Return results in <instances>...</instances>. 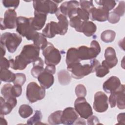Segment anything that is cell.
Returning a JSON list of instances; mask_svg holds the SVG:
<instances>
[{"mask_svg":"<svg viewBox=\"0 0 125 125\" xmlns=\"http://www.w3.org/2000/svg\"><path fill=\"white\" fill-rule=\"evenodd\" d=\"M66 63L67 65L80 62L78 53V49L74 47L70 48L67 51L66 56Z\"/></svg>","mask_w":125,"mask_h":125,"instance_id":"24","label":"cell"},{"mask_svg":"<svg viewBox=\"0 0 125 125\" xmlns=\"http://www.w3.org/2000/svg\"><path fill=\"white\" fill-rule=\"evenodd\" d=\"M77 49L78 56L81 61L95 59L101 52L100 45L96 40H93L91 42L90 47L83 45Z\"/></svg>","mask_w":125,"mask_h":125,"instance_id":"3","label":"cell"},{"mask_svg":"<svg viewBox=\"0 0 125 125\" xmlns=\"http://www.w3.org/2000/svg\"><path fill=\"white\" fill-rule=\"evenodd\" d=\"M118 124H125V113H121L117 116Z\"/></svg>","mask_w":125,"mask_h":125,"instance_id":"49","label":"cell"},{"mask_svg":"<svg viewBox=\"0 0 125 125\" xmlns=\"http://www.w3.org/2000/svg\"><path fill=\"white\" fill-rule=\"evenodd\" d=\"M42 34L46 38H52L56 34L61 35V30L58 22L51 21L47 23L44 28L42 30Z\"/></svg>","mask_w":125,"mask_h":125,"instance_id":"17","label":"cell"},{"mask_svg":"<svg viewBox=\"0 0 125 125\" xmlns=\"http://www.w3.org/2000/svg\"><path fill=\"white\" fill-rule=\"evenodd\" d=\"M116 36V33L112 30H106L101 34V39L105 43H109L114 41Z\"/></svg>","mask_w":125,"mask_h":125,"instance_id":"30","label":"cell"},{"mask_svg":"<svg viewBox=\"0 0 125 125\" xmlns=\"http://www.w3.org/2000/svg\"><path fill=\"white\" fill-rule=\"evenodd\" d=\"M89 17L92 21L103 22L108 19L109 11L103 7H93L89 12Z\"/></svg>","mask_w":125,"mask_h":125,"instance_id":"15","label":"cell"},{"mask_svg":"<svg viewBox=\"0 0 125 125\" xmlns=\"http://www.w3.org/2000/svg\"><path fill=\"white\" fill-rule=\"evenodd\" d=\"M42 119V114L40 110H36L34 115L27 121L28 125H39Z\"/></svg>","mask_w":125,"mask_h":125,"instance_id":"35","label":"cell"},{"mask_svg":"<svg viewBox=\"0 0 125 125\" xmlns=\"http://www.w3.org/2000/svg\"><path fill=\"white\" fill-rule=\"evenodd\" d=\"M83 21L76 15L70 19L69 24L72 27L75 28L76 31L81 32V27Z\"/></svg>","mask_w":125,"mask_h":125,"instance_id":"34","label":"cell"},{"mask_svg":"<svg viewBox=\"0 0 125 125\" xmlns=\"http://www.w3.org/2000/svg\"><path fill=\"white\" fill-rule=\"evenodd\" d=\"M31 18L22 16L17 17L16 31L21 36L24 37L28 40L33 41L37 36L38 32L34 28Z\"/></svg>","mask_w":125,"mask_h":125,"instance_id":"1","label":"cell"},{"mask_svg":"<svg viewBox=\"0 0 125 125\" xmlns=\"http://www.w3.org/2000/svg\"><path fill=\"white\" fill-rule=\"evenodd\" d=\"M2 3L3 5L6 8L14 7V9H16L19 4V0H2Z\"/></svg>","mask_w":125,"mask_h":125,"instance_id":"43","label":"cell"},{"mask_svg":"<svg viewBox=\"0 0 125 125\" xmlns=\"http://www.w3.org/2000/svg\"><path fill=\"white\" fill-rule=\"evenodd\" d=\"M33 6L35 12L46 15L55 14L58 9L57 3L49 0H33Z\"/></svg>","mask_w":125,"mask_h":125,"instance_id":"7","label":"cell"},{"mask_svg":"<svg viewBox=\"0 0 125 125\" xmlns=\"http://www.w3.org/2000/svg\"><path fill=\"white\" fill-rule=\"evenodd\" d=\"M105 60L102 62V65L108 69L116 65L118 63V59L116 57L115 49L112 47H107L104 51Z\"/></svg>","mask_w":125,"mask_h":125,"instance_id":"14","label":"cell"},{"mask_svg":"<svg viewBox=\"0 0 125 125\" xmlns=\"http://www.w3.org/2000/svg\"><path fill=\"white\" fill-rule=\"evenodd\" d=\"M44 62L41 57L38 58L33 62V68L31 70V75L35 78H38L39 75L43 71Z\"/></svg>","mask_w":125,"mask_h":125,"instance_id":"25","label":"cell"},{"mask_svg":"<svg viewBox=\"0 0 125 125\" xmlns=\"http://www.w3.org/2000/svg\"><path fill=\"white\" fill-rule=\"evenodd\" d=\"M32 108L29 105L23 104L21 105L19 108V113L22 118H27L33 113Z\"/></svg>","mask_w":125,"mask_h":125,"instance_id":"32","label":"cell"},{"mask_svg":"<svg viewBox=\"0 0 125 125\" xmlns=\"http://www.w3.org/2000/svg\"><path fill=\"white\" fill-rule=\"evenodd\" d=\"M75 91L78 97H84L86 95V89L82 84H78L75 88Z\"/></svg>","mask_w":125,"mask_h":125,"instance_id":"38","label":"cell"},{"mask_svg":"<svg viewBox=\"0 0 125 125\" xmlns=\"http://www.w3.org/2000/svg\"><path fill=\"white\" fill-rule=\"evenodd\" d=\"M26 96L30 103H34L43 99L45 96V88L39 86L36 82L29 83L26 87Z\"/></svg>","mask_w":125,"mask_h":125,"instance_id":"4","label":"cell"},{"mask_svg":"<svg viewBox=\"0 0 125 125\" xmlns=\"http://www.w3.org/2000/svg\"><path fill=\"white\" fill-rule=\"evenodd\" d=\"M9 67H10L9 60H8L4 57H1L0 59V69H8Z\"/></svg>","mask_w":125,"mask_h":125,"instance_id":"46","label":"cell"},{"mask_svg":"<svg viewBox=\"0 0 125 125\" xmlns=\"http://www.w3.org/2000/svg\"><path fill=\"white\" fill-rule=\"evenodd\" d=\"M95 2L99 5L102 6L108 11L113 9L116 4L115 0H95Z\"/></svg>","mask_w":125,"mask_h":125,"instance_id":"36","label":"cell"},{"mask_svg":"<svg viewBox=\"0 0 125 125\" xmlns=\"http://www.w3.org/2000/svg\"><path fill=\"white\" fill-rule=\"evenodd\" d=\"M0 48H1V57H3L5 54V52H6V50L5 48V47L4 46H3L2 45L0 44Z\"/></svg>","mask_w":125,"mask_h":125,"instance_id":"50","label":"cell"},{"mask_svg":"<svg viewBox=\"0 0 125 125\" xmlns=\"http://www.w3.org/2000/svg\"><path fill=\"white\" fill-rule=\"evenodd\" d=\"M0 115L4 116L9 114L12 110L14 107L8 102H6L4 98L0 97Z\"/></svg>","mask_w":125,"mask_h":125,"instance_id":"29","label":"cell"},{"mask_svg":"<svg viewBox=\"0 0 125 125\" xmlns=\"http://www.w3.org/2000/svg\"><path fill=\"white\" fill-rule=\"evenodd\" d=\"M11 94L14 97H18L20 96L22 92L21 86L20 85L14 84L12 85L11 89Z\"/></svg>","mask_w":125,"mask_h":125,"instance_id":"44","label":"cell"},{"mask_svg":"<svg viewBox=\"0 0 125 125\" xmlns=\"http://www.w3.org/2000/svg\"><path fill=\"white\" fill-rule=\"evenodd\" d=\"M120 17L114 13L113 11L109 13L107 20L112 24H115L119 22L120 20Z\"/></svg>","mask_w":125,"mask_h":125,"instance_id":"45","label":"cell"},{"mask_svg":"<svg viewBox=\"0 0 125 125\" xmlns=\"http://www.w3.org/2000/svg\"><path fill=\"white\" fill-rule=\"evenodd\" d=\"M44 70L53 75L56 72V67L54 65H46Z\"/></svg>","mask_w":125,"mask_h":125,"instance_id":"48","label":"cell"},{"mask_svg":"<svg viewBox=\"0 0 125 125\" xmlns=\"http://www.w3.org/2000/svg\"><path fill=\"white\" fill-rule=\"evenodd\" d=\"M17 13L13 9H8L4 14L3 19L0 18V29H14L17 27Z\"/></svg>","mask_w":125,"mask_h":125,"instance_id":"10","label":"cell"},{"mask_svg":"<svg viewBox=\"0 0 125 125\" xmlns=\"http://www.w3.org/2000/svg\"><path fill=\"white\" fill-rule=\"evenodd\" d=\"M67 69L71 72V76L76 79H81L93 72L90 64L82 65L80 62L67 65Z\"/></svg>","mask_w":125,"mask_h":125,"instance_id":"6","label":"cell"},{"mask_svg":"<svg viewBox=\"0 0 125 125\" xmlns=\"http://www.w3.org/2000/svg\"><path fill=\"white\" fill-rule=\"evenodd\" d=\"M97 30L96 25L91 21H83L81 27V32L86 36L91 37L93 35Z\"/></svg>","mask_w":125,"mask_h":125,"instance_id":"23","label":"cell"},{"mask_svg":"<svg viewBox=\"0 0 125 125\" xmlns=\"http://www.w3.org/2000/svg\"><path fill=\"white\" fill-rule=\"evenodd\" d=\"M12 86V85L10 83H7L3 85L1 89V94L5 101L16 98L14 97L11 94V89Z\"/></svg>","mask_w":125,"mask_h":125,"instance_id":"33","label":"cell"},{"mask_svg":"<svg viewBox=\"0 0 125 125\" xmlns=\"http://www.w3.org/2000/svg\"><path fill=\"white\" fill-rule=\"evenodd\" d=\"M94 72H96V75L97 77L102 78L104 77L109 73V69L100 64L96 67Z\"/></svg>","mask_w":125,"mask_h":125,"instance_id":"37","label":"cell"},{"mask_svg":"<svg viewBox=\"0 0 125 125\" xmlns=\"http://www.w3.org/2000/svg\"><path fill=\"white\" fill-rule=\"evenodd\" d=\"M80 3L77 0H70L65 1L61 4L59 8L60 12L65 15L68 16L69 19L75 16L77 8L79 7Z\"/></svg>","mask_w":125,"mask_h":125,"instance_id":"13","label":"cell"},{"mask_svg":"<svg viewBox=\"0 0 125 125\" xmlns=\"http://www.w3.org/2000/svg\"><path fill=\"white\" fill-rule=\"evenodd\" d=\"M37 79L41 86L45 89H48L50 87L54 82V77L53 74L44 70L39 75Z\"/></svg>","mask_w":125,"mask_h":125,"instance_id":"19","label":"cell"},{"mask_svg":"<svg viewBox=\"0 0 125 125\" xmlns=\"http://www.w3.org/2000/svg\"><path fill=\"white\" fill-rule=\"evenodd\" d=\"M87 119V125H97L100 124L99 120L95 116H91Z\"/></svg>","mask_w":125,"mask_h":125,"instance_id":"47","label":"cell"},{"mask_svg":"<svg viewBox=\"0 0 125 125\" xmlns=\"http://www.w3.org/2000/svg\"><path fill=\"white\" fill-rule=\"evenodd\" d=\"M21 41L22 38L20 35L10 32L2 34L0 38V44L6 47L8 51L11 53L16 51Z\"/></svg>","mask_w":125,"mask_h":125,"instance_id":"2","label":"cell"},{"mask_svg":"<svg viewBox=\"0 0 125 125\" xmlns=\"http://www.w3.org/2000/svg\"><path fill=\"white\" fill-rule=\"evenodd\" d=\"M75 110L80 117L88 119L93 114L92 107L84 97H78L74 102Z\"/></svg>","mask_w":125,"mask_h":125,"instance_id":"9","label":"cell"},{"mask_svg":"<svg viewBox=\"0 0 125 125\" xmlns=\"http://www.w3.org/2000/svg\"><path fill=\"white\" fill-rule=\"evenodd\" d=\"M0 125H7V123L6 120L2 116V115H0Z\"/></svg>","mask_w":125,"mask_h":125,"instance_id":"51","label":"cell"},{"mask_svg":"<svg viewBox=\"0 0 125 125\" xmlns=\"http://www.w3.org/2000/svg\"><path fill=\"white\" fill-rule=\"evenodd\" d=\"M121 84L120 79L117 77L113 76L104 82L103 88L106 93H110L117 89Z\"/></svg>","mask_w":125,"mask_h":125,"instance_id":"18","label":"cell"},{"mask_svg":"<svg viewBox=\"0 0 125 125\" xmlns=\"http://www.w3.org/2000/svg\"><path fill=\"white\" fill-rule=\"evenodd\" d=\"M42 55L44 57V62L47 65L55 66L60 63L61 60L60 51L51 42H48L47 46L42 50Z\"/></svg>","mask_w":125,"mask_h":125,"instance_id":"5","label":"cell"},{"mask_svg":"<svg viewBox=\"0 0 125 125\" xmlns=\"http://www.w3.org/2000/svg\"><path fill=\"white\" fill-rule=\"evenodd\" d=\"M40 50L34 44H27L23 47L20 55L29 64L39 57Z\"/></svg>","mask_w":125,"mask_h":125,"instance_id":"11","label":"cell"},{"mask_svg":"<svg viewBox=\"0 0 125 125\" xmlns=\"http://www.w3.org/2000/svg\"><path fill=\"white\" fill-rule=\"evenodd\" d=\"M76 15L83 21H87L89 19V13L81 8H78Z\"/></svg>","mask_w":125,"mask_h":125,"instance_id":"39","label":"cell"},{"mask_svg":"<svg viewBox=\"0 0 125 125\" xmlns=\"http://www.w3.org/2000/svg\"><path fill=\"white\" fill-rule=\"evenodd\" d=\"M26 81V76L24 74L18 73L16 74V78L13 82L14 84L23 85Z\"/></svg>","mask_w":125,"mask_h":125,"instance_id":"40","label":"cell"},{"mask_svg":"<svg viewBox=\"0 0 125 125\" xmlns=\"http://www.w3.org/2000/svg\"><path fill=\"white\" fill-rule=\"evenodd\" d=\"M58 79L59 83L63 85L68 84L71 81L69 72L64 69L61 70L58 73Z\"/></svg>","mask_w":125,"mask_h":125,"instance_id":"27","label":"cell"},{"mask_svg":"<svg viewBox=\"0 0 125 125\" xmlns=\"http://www.w3.org/2000/svg\"><path fill=\"white\" fill-rule=\"evenodd\" d=\"M93 106L95 111L97 112L102 113L106 111L108 107L107 95L102 91L97 92L94 95Z\"/></svg>","mask_w":125,"mask_h":125,"instance_id":"12","label":"cell"},{"mask_svg":"<svg viewBox=\"0 0 125 125\" xmlns=\"http://www.w3.org/2000/svg\"><path fill=\"white\" fill-rule=\"evenodd\" d=\"M79 118V115L75 109L71 107L65 108L62 111L61 116L62 124L71 125L74 124Z\"/></svg>","mask_w":125,"mask_h":125,"instance_id":"16","label":"cell"},{"mask_svg":"<svg viewBox=\"0 0 125 125\" xmlns=\"http://www.w3.org/2000/svg\"><path fill=\"white\" fill-rule=\"evenodd\" d=\"M34 17L32 19V25L37 30H41L45 25L47 18V15L34 11Z\"/></svg>","mask_w":125,"mask_h":125,"instance_id":"20","label":"cell"},{"mask_svg":"<svg viewBox=\"0 0 125 125\" xmlns=\"http://www.w3.org/2000/svg\"><path fill=\"white\" fill-rule=\"evenodd\" d=\"M62 111L58 110L51 113L48 117V122L50 125H59L62 124L61 116Z\"/></svg>","mask_w":125,"mask_h":125,"instance_id":"31","label":"cell"},{"mask_svg":"<svg viewBox=\"0 0 125 125\" xmlns=\"http://www.w3.org/2000/svg\"><path fill=\"white\" fill-rule=\"evenodd\" d=\"M10 67L14 70H22L24 69L28 64L27 62L19 55L17 56L15 59H10Z\"/></svg>","mask_w":125,"mask_h":125,"instance_id":"21","label":"cell"},{"mask_svg":"<svg viewBox=\"0 0 125 125\" xmlns=\"http://www.w3.org/2000/svg\"><path fill=\"white\" fill-rule=\"evenodd\" d=\"M125 85L121 84L117 89L110 93L108 101L111 108H113L117 105L120 109L125 108Z\"/></svg>","mask_w":125,"mask_h":125,"instance_id":"8","label":"cell"},{"mask_svg":"<svg viewBox=\"0 0 125 125\" xmlns=\"http://www.w3.org/2000/svg\"><path fill=\"white\" fill-rule=\"evenodd\" d=\"M33 41V44L42 50L44 49L48 43L46 37L41 33H38L37 36Z\"/></svg>","mask_w":125,"mask_h":125,"instance_id":"28","label":"cell"},{"mask_svg":"<svg viewBox=\"0 0 125 125\" xmlns=\"http://www.w3.org/2000/svg\"><path fill=\"white\" fill-rule=\"evenodd\" d=\"M55 15L58 20V23L61 30V35H64L66 33L68 30V21L67 17L60 12L59 8Z\"/></svg>","mask_w":125,"mask_h":125,"instance_id":"22","label":"cell"},{"mask_svg":"<svg viewBox=\"0 0 125 125\" xmlns=\"http://www.w3.org/2000/svg\"><path fill=\"white\" fill-rule=\"evenodd\" d=\"M16 78V74L8 69H0V79L1 81L6 83L13 82Z\"/></svg>","mask_w":125,"mask_h":125,"instance_id":"26","label":"cell"},{"mask_svg":"<svg viewBox=\"0 0 125 125\" xmlns=\"http://www.w3.org/2000/svg\"><path fill=\"white\" fill-rule=\"evenodd\" d=\"M125 3L124 1H120L118 6L113 10V12L120 17L123 16L125 14Z\"/></svg>","mask_w":125,"mask_h":125,"instance_id":"41","label":"cell"},{"mask_svg":"<svg viewBox=\"0 0 125 125\" xmlns=\"http://www.w3.org/2000/svg\"><path fill=\"white\" fill-rule=\"evenodd\" d=\"M79 3L81 8L87 11L88 13L91 9L94 7L92 0H80Z\"/></svg>","mask_w":125,"mask_h":125,"instance_id":"42","label":"cell"}]
</instances>
